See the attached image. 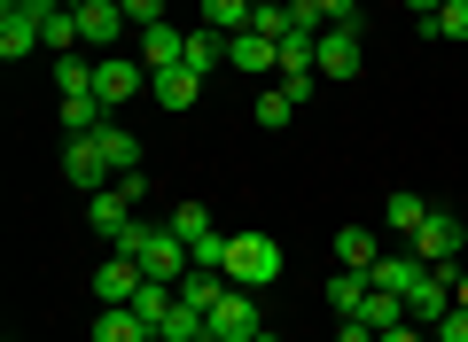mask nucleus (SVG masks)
<instances>
[{"label":"nucleus","mask_w":468,"mask_h":342,"mask_svg":"<svg viewBox=\"0 0 468 342\" xmlns=\"http://www.w3.org/2000/svg\"><path fill=\"white\" fill-rule=\"evenodd\" d=\"M94 342H156V326L141 319L133 304H101L94 311Z\"/></svg>","instance_id":"nucleus-11"},{"label":"nucleus","mask_w":468,"mask_h":342,"mask_svg":"<svg viewBox=\"0 0 468 342\" xmlns=\"http://www.w3.org/2000/svg\"><path fill=\"white\" fill-rule=\"evenodd\" d=\"M101 125H110V101L101 94H70L63 101V132H101Z\"/></svg>","instance_id":"nucleus-21"},{"label":"nucleus","mask_w":468,"mask_h":342,"mask_svg":"<svg viewBox=\"0 0 468 342\" xmlns=\"http://www.w3.org/2000/svg\"><path fill=\"white\" fill-rule=\"evenodd\" d=\"M117 8L133 16V32H141V24H165V0H117Z\"/></svg>","instance_id":"nucleus-31"},{"label":"nucleus","mask_w":468,"mask_h":342,"mask_svg":"<svg viewBox=\"0 0 468 342\" xmlns=\"http://www.w3.org/2000/svg\"><path fill=\"white\" fill-rule=\"evenodd\" d=\"M461 249H468V218H461Z\"/></svg>","instance_id":"nucleus-38"},{"label":"nucleus","mask_w":468,"mask_h":342,"mask_svg":"<svg viewBox=\"0 0 468 342\" xmlns=\"http://www.w3.org/2000/svg\"><path fill=\"white\" fill-rule=\"evenodd\" d=\"M172 295H180V288H172V280H141V295H133V311H141V319H165V311H172Z\"/></svg>","instance_id":"nucleus-27"},{"label":"nucleus","mask_w":468,"mask_h":342,"mask_svg":"<svg viewBox=\"0 0 468 342\" xmlns=\"http://www.w3.org/2000/svg\"><path fill=\"white\" fill-rule=\"evenodd\" d=\"M227 288H234V280H227V273H203V264H196V273H187V280H180V304H196V311H203V319H211V304H218V295H227Z\"/></svg>","instance_id":"nucleus-20"},{"label":"nucleus","mask_w":468,"mask_h":342,"mask_svg":"<svg viewBox=\"0 0 468 342\" xmlns=\"http://www.w3.org/2000/svg\"><path fill=\"white\" fill-rule=\"evenodd\" d=\"M63 180L79 187V195H110L117 187V163H110V148H101V132H70L63 140Z\"/></svg>","instance_id":"nucleus-3"},{"label":"nucleus","mask_w":468,"mask_h":342,"mask_svg":"<svg viewBox=\"0 0 468 342\" xmlns=\"http://www.w3.org/2000/svg\"><path fill=\"white\" fill-rule=\"evenodd\" d=\"M406 8H414V16H437V8H445V0H406Z\"/></svg>","instance_id":"nucleus-35"},{"label":"nucleus","mask_w":468,"mask_h":342,"mask_svg":"<svg viewBox=\"0 0 468 342\" xmlns=\"http://www.w3.org/2000/svg\"><path fill=\"white\" fill-rule=\"evenodd\" d=\"M141 63H149V78L156 70H180L187 63V32L180 24H141Z\"/></svg>","instance_id":"nucleus-10"},{"label":"nucleus","mask_w":468,"mask_h":342,"mask_svg":"<svg viewBox=\"0 0 468 342\" xmlns=\"http://www.w3.org/2000/svg\"><path fill=\"white\" fill-rule=\"evenodd\" d=\"M320 86H328V78H320V70H282V94L297 101V109H304V101L320 94Z\"/></svg>","instance_id":"nucleus-29"},{"label":"nucleus","mask_w":468,"mask_h":342,"mask_svg":"<svg viewBox=\"0 0 468 342\" xmlns=\"http://www.w3.org/2000/svg\"><path fill=\"white\" fill-rule=\"evenodd\" d=\"M266 335V311H258V295L250 288H227L211 304V342H258Z\"/></svg>","instance_id":"nucleus-6"},{"label":"nucleus","mask_w":468,"mask_h":342,"mask_svg":"<svg viewBox=\"0 0 468 342\" xmlns=\"http://www.w3.org/2000/svg\"><path fill=\"white\" fill-rule=\"evenodd\" d=\"M430 342H468V311H461V304H452V311H445V319H437V326H430Z\"/></svg>","instance_id":"nucleus-30"},{"label":"nucleus","mask_w":468,"mask_h":342,"mask_svg":"<svg viewBox=\"0 0 468 342\" xmlns=\"http://www.w3.org/2000/svg\"><path fill=\"white\" fill-rule=\"evenodd\" d=\"M55 94H94V55H55Z\"/></svg>","instance_id":"nucleus-22"},{"label":"nucleus","mask_w":468,"mask_h":342,"mask_svg":"<svg viewBox=\"0 0 468 342\" xmlns=\"http://www.w3.org/2000/svg\"><path fill=\"white\" fill-rule=\"evenodd\" d=\"M63 8H86V0H63Z\"/></svg>","instance_id":"nucleus-39"},{"label":"nucleus","mask_w":468,"mask_h":342,"mask_svg":"<svg viewBox=\"0 0 468 342\" xmlns=\"http://www.w3.org/2000/svg\"><path fill=\"white\" fill-rule=\"evenodd\" d=\"M32 47H48V32H39V16L24 8V0H0V55H8V63H24Z\"/></svg>","instance_id":"nucleus-8"},{"label":"nucleus","mask_w":468,"mask_h":342,"mask_svg":"<svg viewBox=\"0 0 468 342\" xmlns=\"http://www.w3.org/2000/svg\"><path fill=\"white\" fill-rule=\"evenodd\" d=\"M258 342H282V335H273V326H266V335H258Z\"/></svg>","instance_id":"nucleus-37"},{"label":"nucleus","mask_w":468,"mask_h":342,"mask_svg":"<svg viewBox=\"0 0 468 342\" xmlns=\"http://www.w3.org/2000/svg\"><path fill=\"white\" fill-rule=\"evenodd\" d=\"M133 202H125V195H117V187H110V195H86V226H94V233H110V242H117V233H125V226H133Z\"/></svg>","instance_id":"nucleus-16"},{"label":"nucleus","mask_w":468,"mask_h":342,"mask_svg":"<svg viewBox=\"0 0 468 342\" xmlns=\"http://www.w3.org/2000/svg\"><path fill=\"white\" fill-rule=\"evenodd\" d=\"M101 148H110V163H117V180H125V171H141V140L125 125H101Z\"/></svg>","instance_id":"nucleus-25"},{"label":"nucleus","mask_w":468,"mask_h":342,"mask_svg":"<svg viewBox=\"0 0 468 342\" xmlns=\"http://www.w3.org/2000/svg\"><path fill=\"white\" fill-rule=\"evenodd\" d=\"M414 24H421L430 39H452V47H461V39H468V0H445L437 16H414Z\"/></svg>","instance_id":"nucleus-23"},{"label":"nucleus","mask_w":468,"mask_h":342,"mask_svg":"<svg viewBox=\"0 0 468 342\" xmlns=\"http://www.w3.org/2000/svg\"><path fill=\"white\" fill-rule=\"evenodd\" d=\"M383 342H430V326H414V319H406V326H390Z\"/></svg>","instance_id":"nucleus-33"},{"label":"nucleus","mask_w":468,"mask_h":342,"mask_svg":"<svg viewBox=\"0 0 468 342\" xmlns=\"http://www.w3.org/2000/svg\"><path fill=\"white\" fill-rule=\"evenodd\" d=\"M445 311H452V280H445V273H421V288L406 295V319H414V326H437Z\"/></svg>","instance_id":"nucleus-14"},{"label":"nucleus","mask_w":468,"mask_h":342,"mask_svg":"<svg viewBox=\"0 0 468 342\" xmlns=\"http://www.w3.org/2000/svg\"><path fill=\"white\" fill-rule=\"evenodd\" d=\"M149 94L165 101V109H196V101H203V78L180 63V70H156V78H149Z\"/></svg>","instance_id":"nucleus-17"},{"label":"nucleus","mask_w":468,"mask_h":342,"mask_svg":"<svg viewBox=\"0 0 468 342\" xmlns=\"http://www.w3.org/2000/svg\"><path fill=\"white\" fill-rule=\"evenodd\" d=\"M172 233L187 242V257H196L203 273H227V233L211 226V211H203V202H180V211H172Z\"/></svg>","instance_id":"nucleus-4"},{"label":"nucleus","mask_w":468,"mask_h":342,"mask_svg":"<svg viewBox=\"0 0 468 342\" xmlns=\"http://www.w3.org/2000/svg\"><path fill=\"white\" fill-rule=\"evenodd\" d=\"M110 249H117V257H133V264H141L149 280H172V288H180V280L196 273V257H187V242H180L172 226H149V218H133V226L117 233Z\"/></svg>","instance_id":"nucleus-1"},{"label":"nucleus","mask_w":468,"mask_h":342,"mask_svg":"<svg viewBox=\"0 0 468 342\" xmlns=\"http://www.w3.org/2000/svg\"><path fill=\"white\" fill-rule=\"evenodd\" d=\"M367 273H344V264H335V280H328V311L335 319H359V311H367Z\"/></svg>","instance_id":"nucleus-18"},{"label":"nucleus","mask_w":468,"mask_h":342,"mask_svg":"<svg viewBox=\"0 0 468 342\" xmlns=\"http://www.w3.org/2000/svg\"><path fill=\"white\" fill-rule=\"evenodd\" d=\"M289 117H297V101H289L282 86H273V94H258V125H266V132H282Z\"/></svg>","instance_id":"nucleus-28"},{"label":"nucleus","mask_w":468,"mask_h":342,"mask_svg":"<svg viewBox=\"0 0 468 342\" xmlns=\"http://www.w3.org/2000/svg\"><path fill=\"white\" fill-rule=\"evenodd\" d=\"M141 86H149V63H133V55H94V94L110 101V109H125Z\"/></svg>","instance_id":"nucleus-7"},{"label":"nucleus","mask_w":468,"mask_h":342,"mask_svg":"<svg viewBox=\"0 0 468 342\" xmlns=\"http://www.w3.org/2000/svg\"><path fill=\"white\" fill-rule=\"evenodd\" d=\"M452 304H461V311H468V264H461V280H452Z\"/></svg>","instance_id":"nucleus-34"},{"label":"nucleus","mask_w":468,"mask_h":342,"mask_svg":"<svg viewBox=\"0 0 468 342\" xmlns=\"http://www.w3.org/2000/svg\"><path fill=\"white\" fill-rule=\"evenodd\" d=\"M141 280H149V273H141L133 257H117V249H110V264L94 273V295H101V304H133V295H141Z\"/></svg>","instance_id":"nucleus-13"},{"label":"nucleus","mask_w":468,"mask_h":342,"mask_svg":"<svg viewBox=\"0 0 468 342\" xmlns=\"http://www.w3.org/2000/svg\"><path fill=\"white\" fill-rule=\"evenodd\" d=\"M359 63H367V55H359V32H320V55H313V70H320L328 86L359 78Z\"/></svg>","instance_id":"nucleus-9"},{"label":"nucleus","mask_w":468,"mask_h":342,"mask_svg":"<svg viewBox=\"0 0 468 342\" xmlns=\"http://www.w3.org/2000/svg\"><path fill=\"white\" fill-rule=\"evenodd\" d=\"M227 47H234V39L218 32V24H196V32H187V70H196V78H211V70L227 63Z\"/></svg>","instance_id":"nucleus-15"},{"label":"nucleus","mask_w":468,"mask_h":342,"mask_svg":"<svg viewBox=\"0 0 468 342\" xmlns=\"http://www.w3.org/2000/svg\"><path fill=\"white\" fill-rule=\"evenodd\" d=\"M227 280L250 288V295H266L273 280H282V242H273V233H227Z\"/></svg>","instance_id":"nucleus-2"},{"label":"nucleus","mask_w":468,"mask_h":342,"mask_svg":"<svg viewBox=\"0 0 468 342\" xmlns=\"http://www.w3.org/2000/svg\"><path fill=\"white\" fill-rule=\"evenodd\" d=\"M421 218H430V202H421V195H390V233H399V242H414Z\"/></svg>","instance_id":"nucleus-26"},{"label":"nucleus","mask_w":468,"mask_h":342,"mask_svg":"<svg viewBox=\"0 0 468 342\" xmlns=\"http://www.w3.org/2000/svg\"><path fill=\"white\" fill-rule=\"evenodd\" d=\"M406 249H414V257L430 264V273H445V280H461V218H445V211H430V218H421V233H414V242H406Z\"/></svg>","instance_id":"nucleus-5"},{"label":"nucleus","mask_w":468,"mask_h":342,"mask_svg":"<svg viewBox=\"0 0 468 342\" xmlns=\"http://www.w3.org/2000/svg\"><path fill=\"white\" fill-rule=\"evenodd\" d=\"M375 257H383V249H375L367 226H344V233H335V264H344V273H367Z\"/></svg>","instance_id":"nucleus-19"},{"label":"nucleus","mask_w":468,"mask_h":342,"mask_svg":"<svg viewBox=\"0 0 468 342\" xmlns=\"http://www.w3.org/2000/svg\"><path fill=\"white\" fill-rule=\"evenodd\" d=\"M335 342H383V335H375L367 319H335Z\"/></svg>","instance_id":"nucleus-32"},{"label":"nucleus","mask_w":468,"mask_h":342,"mask_svg":"<svg viewBox=\"0 0 468 342\" xmlns=\"http://www.w3.org/2000/svg\"><path fill=\"white\" fill-rule=\"evenodd\" d=\"M250 8H282V0H250Z\"/></svg>","instance_id":"nucleus-36"},{"label":"nucleus","mask_w":468,"mask_h":342,"mask_svg":"<svg viewBox=\"0 0 468 342\" xmlns=\"http://www.w3.org/2000/svg\"><path fill=\"white\" fill-rule=\"evenodd\" d=\"M203 24H218V32H250V24H258V8H250V0H203Z\"/></svg>","instance_id":"nucleus-24"},{"label":"nucleus","mask_w":468,"mask_h":342,"mask_svg":"<svg viewBox=\"0 0 468 342\" xmlns=\"http://www.w3.org/2000/svg\"><path fill=\"white\" fill-rule=\"evenodd\" d=\"M227 63H234V70H250V78H266V70H282V39H266V32H234Z\"/></svg>","instance_id":"nucleus-12"}]
</instances>
